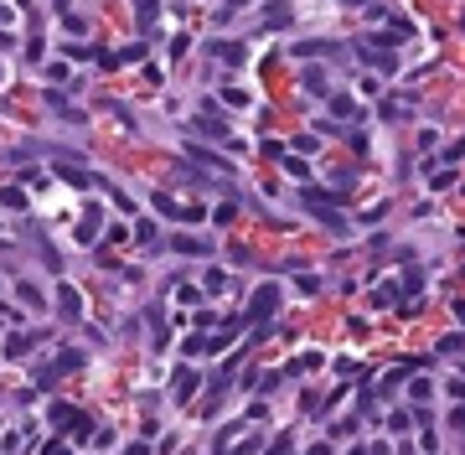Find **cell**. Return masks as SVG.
<instances>
[{
	"instance_id": "cell-15",
	"label": "cell",
	"mask_w": 465,
	"mask_h": 455,
	"mask_svg": "<svg viewBox=\"0 0 465 455\" xmlns=\"http://www.w3.org/2000/svg\"><path fill=\"white\" fill-rule=\"evenodd\" d=\"M191 161H196V166H207V171H233V161L212 156V150H202V145H191Z\"/></svg>"
},
{
	"instance_id": "cell-7",
	"label": "cell",
	"mask_w": 465,
	"mask_h": 455,
	"mask_svg": "<svg viewBox=\"0 0 465 455\" xmlns=\"http://www.w3.org/2000/svg\"><path fill=\"white\" fill-rule=\"evenodd\" d=\"M57 176H62V181H68V186H78V191H88V186H104V181L94 176V171H83V166H68V161H62V166H57Z\"/></svg>"
},
{
	"instance_id": "cell-4",
	"label": "cell",
	"mask_w": 465,
	"mask_h": 455,
	"mask_svg": "<svg viewBox=\"0 0 465 455\" xmlns=\"http://www.w3.org/2000/svg\"><path fill=\"white\" fill-rule=\"evenodd\" d=\"M155 212L161 218H171V223H202V207H191V202H176V197H166V191H155Z\"/></svg>"
},
{
	"instance_id": "cell-9",
	"label": "cell",
	"mask_w": 465,
	"mask_h": 455,
	"mask_svg": "<svg viewBox=\"0 0 465 455\" xmlns=\"http://www.w3.org/2000/svg\"><path fill=\"white\" fill-rule=\"evenodd\" d=\"M135 57H145V41H129V47H119V52H99L104 68H119V62H135Z\"/></svg>"
},
{
	"instance_id": "cell-24",
	"label": "cell",
	"mask_w": 465,
	"mask_h": 455,
	"mask_svg": "<svg viewBox=\"0 0 465 455\" xmlns=\"http://www.w3.org/2000/svg\"><path fill=\"white\" fill-rule=\"evenodd\" d=\"M429 186H434V191H450V186H455V171H434Z\"/></svg>"
},
{
	"instance_id": "cell-22",
	"label": "cell",
	"mask_w": 465,
	"mask_h": 455,
	"mask_svg": "<svg viewBox=\"0 0 465 455\" xmlns=\"http://www.w3.org/2000/svg\"><path fill=\"white\" fill-rule=\"evenodd\" d=\"M409 399H414V404H429V399H434L429 378H414V383H409Z\"/></svg>"
},
{
	"instance_id": "cell-21",
	"label": "cell",
	"mask_w": 465,
	"mask_h": 455,
	"mask_svg": "<svg viewBox=\"0 0 465 455\" xmlns=\"http://www.w3.org/2000/svg\"><path fill=\"white\" fill-rule=\"evenodd\" d=\"M16 295L26 300V306H36V311H47V300H41V290L31 285V279H21V285H16Z\"/></svg>"
},
{
	"instance_id": "cell-17",
	"label": "cell",
	"mask_w": 465,
	"mask_h": 455,
	"mask_svg": "<svg viewBox=\"0 0 465 455\" xmlns=\"http://www.w3.org/2000/svg\"><path fill=\"white\" fill-rule=\"evenodd\" d=\"M171 388H176V399H191V388H196V373H191V367H181V373L171 378Z\"/></svg>"
},
{
	"instance_id": "cell-25",
	"label": "cell",
	"mask_w": 465,
	"mask_h": 455,
	"mask_svg": "<svg viewBox=\"0 0 465 455\" xmlns=\"http://www.w3.org/2000/svg\"><path fill=\"white\" fill-rule=\"evenodd\" d=\"M279 166L290 171V176H305V161H300V156H279Z\"/></svg>"
},
{
	"instance_id": "cell-18",
	"label": "cell",
	"mask_w": 465,
	"mask_h": 455,
	"mask_svg": "<svg viewBox=\"0 0 465 455\" xmlns=\"http://www.w3.org/2000/svg\"><path fill=\"white\" fill-rule=\"evenodd\" d=\"M331 57V52H336V41H300V47H295V57Z\"/></svg>"
},
{
	"instance_id": "cell-3",
	"label": "cell",
	"mask_w": 465,
	"mask_h": 455,
	"mask_svg": "<svg viewBox=\"0 0 465 455\" xmlns=\"http://www.w3.org/2000/svg\"><path fill=\"white\" fill-rule=\"evenodd\" d=\"M274 306H279V285L269 279V285H259V290L249 295V306H243V316H238V321H259V326H264V321L274 316Z\"/></svg>"
},
{
	"instance_id": "cell-5",
	"label": "cell",
	"mask_w": 465,
	"mask_h": 455,
	"mask_svg": "<svg viewBox=\"0 0 465 455\" xmlns=\"http://www.w3.org/2000/svg\"><path fill=\"white\" fill-rule=\"evenodd\" d=\"M78 362H83V352H62V357H52V362H47V367L36 373V388H52L57 378H68Z\"/></svg>"
},
{
	"instance_id": "cell-12",
	"label": "cell",
	"mask_w": 465,
	"mask_h": 455,
	"mask_svg": "<svg viewBox=\"0 0 465 455\" xmlns=\"http://www.w3.org/2000/svg\"><path fill=\"white\" fill-rule=\"evenodd\" d=\"M73 233H78V244H83V249H88V244H99V207H88V212H83V223H78Z\"/></svg>"
},
{
	"instance_id": "cell-20",
	"label": "cell",
	"mask_w": 465,
	"mask_h": 455,
	"mask_svg": "<svg viewBox=\"0 0 465 455\" xmlns=\"http://www.w3.org/2000/svg\"><path fill=\"white\" fill-rule=\"evenodd\" d=\"M0 207L21 212V207H26V191H21V186H0Z\"/></svg>"
},
{
	"instance_id": "cell-27",
	"label": "cell",
	"mask_w": 465,
	"mask_h": 455,
	"mask_svg": "<svg viewBox=\"0 0 465 455\" xmlns=\"http://www.w3.org/2000/svg\"><path fill=\"white\" fill-rule=\"evenodd\" d=\"M439 352H445V357L450 352H465V336H445V341H439Z\"/></svg>"
},
{
	"instance_id": "cell-29",
	"label": "cell",
	"mask_w": 465,
	"mask_h": 455,
	"mask_svg": "<svg viewBox=\"0 0 465 455\" xmlns=\"http://www.w3.org/2000/svg\"><path fill=\"white\" fill-rule=\"evenodd\" d=\"M243 6H254V0H228V6H223V16H233V11H243Z\"/></svg>"
},
{
	"instance_id": "cell-16",
	"label": "cell",
	"mask_w": 465,
	"mask_h": 455,
	"mask_svg": "<svg viewBox=\"0 0 465 455\" xmlns=\"http://www.w3.org/2000/svg\"><path fill=\"white\" fill-rule=\"evenodd\" d=\"M31 341H36L31 331H16V336L6 341V357H26V352H31Z\"/></svg>"
},
{
	"instance_id": "cell-14",
	"label": "cell",
	"mask_w": 465,
	"mask_h": 455,
	"mask_svg": "<svg viewBox=\"0 0 465 455\" xmlns=\"http://www.w3.org/2000/svg\"><path fill=\"white\" fill-rule=\"evenodd\" d=\"M171 249H176V254H186V259L207 254V244H202V238H191V233H176V238H171Z\"/></svg>"
},
{
	"instance_id": "cell-11",
	"label": "cell",
	"mask_w": 465,
	"mask_h": 455,
	"mask_svg": "<svg viewBox=\"0 0 465 455\" xmlns=\"http://www.w3.org/2000/svg\"><path fill=\"white\" fill-rule=\"evenodd\" d=\"M362 57H367L378 73H398V57H393L388 47H367V41H362Z\"/></svg>"
},
{
	"instance_id": "cell-28",
	"label": "cell",
	"mask_w": 465,
	"mask_h": 455,
	"mask_svg": "<svg viewBox=\"0 0 465 455\" xmlns=\"http://www.w3.org/2000/svg\"><path fill=\"white\" fill-rule=\"evenodd\" d=\"M135 6H140V21L150 26V21H155V0H135Z\"/></svg>"
},
{
	"instance_id": "cell-30",
	"label": "cell",
	"mask_w": 465,
	"mask_h": 455,
	"mask_svg": "<svg viewBox=\"0 0 465 455\" xmlns=\"http://www.w3.org/2000/svg\"><path fill=\"white\" fill-rule=\"evenodd\" d=\"M450 399H460V404H465V383H450Z\"/></svg>"
},
{
	"instance_id": "cell-10",
	"label": "cell",
	"mask_w": 465,
	"mask_h": 455,
	"mask_svg": "<svg viewBox=\"0 0 465 455\" xmlns=\"http://www.w3.org/2000/svg\"><path fill=\"white\" fill-rule=\"evenodd\" d=\"M196 129H202L207 140H228V119H223V114H212V109H207V114H196Z\"/></svg>"
},
{
	"instance_id": "cell-23",
	"label": "cell",
	"mask_w": 465,
	"mask_h": 455,
	"mask_svg": "<svg viewBox=\"0 0 465 455\" xmlns=\"http://www.w3.org/2000/svg\"><path fill=\"white\" fill-rule=\"evenodd\" d=\"M310 367H321V352H305V357H295L284 373H310Z\"/></svg>"
},
{
	"instance_id": "cell-2",
	"label": "cell",
	"mask_w": 465,
	"mask_h": 455,
	"mask_svg": "<svg viewBox=\"0 0 465 455\" xmlns=\"http://www.w3.org/2000/svg\"><path fill=\"white\" fill-rule=\"evenodd\" d=\"M336 202H341V191H336V197H321L316 186H305V207L316 212V218H321V223H326L331 233H346V218L336 212Z\"/></svg>"
},
{
	"instance_id": "cell-31",
	"label": "cell",
	"mask_w": 465,
	"mask_h": 455,
	"mask_svg": "<svg viewBox=\"0 0 465 455\" xmlns=\"http://www.w3.org/2000/svg\"><path fill=\"white\" fill-rule=\"evenodd\" d=\"M455 316H460V326H465V300H460V306H455Z\"/></svg>"
},
{
	"instance_id": "cell-1",
	"label": "cell",
	"mask_w": 465,
	"mask_h": 455,
	"mask_svg": "<svg viewBox=\"0 0 465 455\" xmlns=\"http://www.w3.org/2000/svg\"><path fill=\"white\" fill-rule=\"evenodd\" d=\"M47 419H52V429H62V435H73L78 445H83L88 435H94V419H88L83 409H73V404H62V399H57V404L47 409Z\"/></svg>"
},
{
	"instance_id": "cell-26",
	"label": "cell",
	"mask_w": 465,
	"mask_h": 455,
	"mask_svg": "<svg viewBox=\"0 0 465 455\" xmlns=\"http://www.w3.org/2000/svg\"><path fill=\"white\" fill-rule=\"evenodd\" d=\"M295 150H300V156H316L321 145H316V135H300V140H295Z\"/></svg>"
},
{
	"instance_id": "cell-13",
	"label": "cell",
	"mask_w": 465,
	"mask_h": 455,
	"mask_svg": "<svg viewBox=\"0 0 465 455\" xmlns=\"http://www.w3.org/2000/svg\"><path fill=\"white\" fill-rule=\"evenodd\" d=\"M290 21H295V11H290V6H264V26H269V31L290 26Z\"/></svg>"
},
{
	"instance_id": "cell-6",
	"label": "cell",
	"mask_w": 465,
	"mask_h": 455,
	"mask_svg": "<svg viewBox=\"0 0 465 455\" xmlns=\"http://www.w3.org/2000/svg\"><path fill=\"white\" fill-rule=\"evenodd\" d=\"M202 52L217 57V62H249V47H243V41H207Z\"/></svg>"
},
{
	"instance_id": "cell-8",
	"label": "cell",
	"mask_w": 465,
	"mask_h": 455,
	"mask_svg": "<svg viewBox=\"0 0 465 455\" xmlns=\"http://www.w3.org/2000/svg\"><path fill=\"white\" fill-rule=\"evenodd\" d=\"M57 316H62V321H78V316H83V295H78L73 285L57 290Z\"/></svg>"
},
{
	"instance_id": "cell-32",
	"label": "cell",
	"mask_w": 465,
	"mask_h": 455,
	"mask_svg": "<svg viewBox=\"0 0 465 455\" xmlns=\"http://www.w3.org/2000/svg\"><path fill=\"white\" fill-rule=\"evenodd\" d=\"M341 6H372V0H341Z\"/></svg>"
},
{
	"instance_id": "cell-19",
	"label": "cell",
	"mask_w": 465,
	"mask_h": 455,
	"mask_svg": "<svg viewBox=\"0 0 465 455\" xmlns=\"http://www.w3.org/2000/svg\"><path fill=\"white\" fill-rule=\"evenodd\" d=\"M331 114H336V119H357V99L336 94V99H331Z\"/></svg>"
}]
</instances>
